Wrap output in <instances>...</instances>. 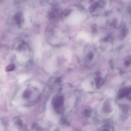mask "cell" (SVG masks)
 I'll list each match as a JSON object with an SVG mask.
<instances>
[{
  "label": "cell",
  "instance_id": "obj_1",
  "mask_svg": "<svg viewBox=\"0 0 131 131\" xmlns=\"http://www.w3.org/2000/svg\"><path fill=\"white\" fill-rule=\"evenodd\" d=\"M22 15L20 12H18L15 15V20L16 24L18 25H20L22 22Z\"/></svg>",
  "mask_w": 131,
  "mask_h": 131
},
{
  "label": "cell",
  "instance_id": "obj_2",
  "mask_svg": "<svg viewBox=\"0 0 131 131\" xmlns=\"http://www.w3.org/2000/svg\"><path fill=\"white\" fill-rule=\"evenodd\" d=\"M15 68V66L14 64H10L9 65L7 66L5 68V71H6L8 72L12 71L13 70H14Z\"/></svg>",
  "mask_w": 131,
  "mask_h": 131
}]
</instances>
